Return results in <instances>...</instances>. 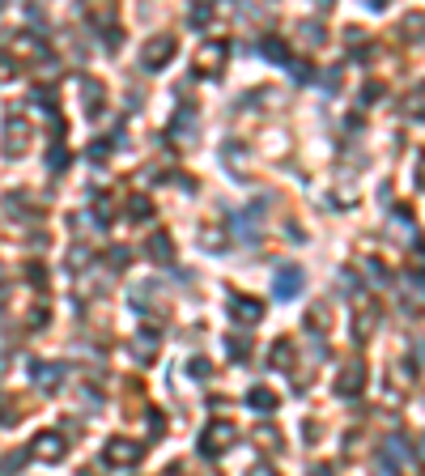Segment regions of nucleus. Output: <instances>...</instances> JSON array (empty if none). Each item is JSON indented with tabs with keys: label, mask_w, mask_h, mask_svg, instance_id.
I'll return each mask as SVG.
<instances>
[{
	"label": "nucleus",
	"mask_w": 425,
	"mask_h": 476,
	"mask_svg": "<svg viewBox=\"0 0 425 476\" xmlns=\"http://www.w3.org/2000/svg\"><path fill=\"white\" fill-rule=\"evenodd\" d=\"M234 438H238L234 421H213V426L204 430V438H200V451H204V455H221Z\"/></svg>",
	"instance_id": "obj_1"
},
{
	"label": "nucleus",
	"mask_w": 425,
	"mask_h": 476,
	"mask_svg": "<svg viewBox=\"0 0 425 476\" xmlns=\"http://www.w3.org/2000/svg\"><path fill=\"white\" fill-rule=\"evenodd\" d=\"M175 47H179V43H175L170 34H158V38L140 51V64H145V68H166V64L175 60Z\"/></svg>",
	"instance_id": "obj_2"
},
{
	"label": "nucleus",
	"mask_w": 425,
	"mask_h": 476,
	"mask_svg": "<svg viewBox=\"0 0 425 476\" xmlns=\"http://www.w3.org/2000/svg\"><path fill=\"white\" fill-rule=\"evenodd\" d=\"M221 64H226V43H217V38H213V43H204V47H200V55H196V72H200V77H213Z\"/></svg>",
	"instance_id": "obj_3"
},
{
	"label": "nucleus",
	"mask_w": 425,
	"mask_h": 476,
	"mask_svg": "<svg viewBox=\"0 0 425 476\" xmlns=\"http://www.w3.org/2000/svg\"><path fill=\"white\" fill-rule=\"evenodd\" d=\"M140 447L136 443H128V438H111V447H106V460L111 464H119V468H132V464H140Z\"/></svg>",
	"instance_id": "obj_4"
},
{
	"label": "nucleus",
	"mask_w": 425,
	"mask_h": 476,
	"mask_svg": "<svg viewBox=\"0 0 425 476\" xmlns=\"http://www.w3.org/2000/svg\"><path fill=\"white\" fill-rule=\"evenodd\" d=\"M230 315H234L238 323H260V319H264V306H260L255 298H243V294H234V298H230Z\"/></svg>",
	"instance_id": "obj_5"
},
{
	"label": "nucleus",
	"mask_w": 425,
	"mask_h": 476,
	"mask_svg": "<svg viewBox=\"0 0 425 476\" xmlns=\"http://www.w3.org/2000/svg\"><path fill=\"white\" fill-rule=\"evenodd\" d=\"M302 268H281L277 272V298H298L302 294Z\"/></svg>",
	"instance_id": "obj_6"
},
{
	"label": "nucleus",
	"mask_w": 425,
	"mask_h": 476,
	"mask_svg": "<svg viewBox=\"0 0 425 476\" xmlns=\"http://www.w3.org/2000/svg\"><path fill=\"white\" fill-rule=\"evenodd\" d=\"M362 387H366V366H362V362L345 366V370H341V383H336V392H341V396H353V392H362Z\"/></svg>",
	"instance_id": "obj_7"
},
{
	"label": "nucleus",
	"mask_w": 425,
	"mask_h": 476,
	"mask_svg": "<svg viewBox=\"0 0 425 476\" xmlns=\"http://www.w3.org/2000/svg\"><path fill=\"white\" fill-rule=\"evenodd\" d=\"M149 255H153L158 264H170V260H175V247H170V238H166V234L149 238Z\"/></svg>",
	"instance_id": "obj_8"
},
{
	"label": "nucleus",
	"mask_w": 425,
	"mask_h": 476,
	"mask_svg": "<svg viewBox=\"0 0 425 476\" xmlns=\"http://www.w3.org/2000/svg\"><path fill=\"white\" fill-rule=\"evenodd\" d=\"M34 447H38L34 455H43V460H60V455H64V443H60L55 434H43V438H38Z\"/></svg>",
	"instance_id": "obj_9"
},
{
	"label": "nucleus",
	"mask_w": 425,
	"mask_h": 476,
	"mask_svg": "<svg viewBox=\"0 0 425 476\" xmlns=\"http://www.w3.org/2000/svg\"><path fill=\"white\" fill-rule=\"evenodd\" d=\"M247 404H251V409H264V413H272V409H277V396H272L268 387H255V392L247 396Z\"/></svg>",
	"instance_id": "obj_10"
},
{
	"label": "nucleus",
	"mask_w": 425,
	"mask_h": 476,
	"mask_svg": "<svg viewBox=\"0 0 425 476\" xmlns=\"http://www.w3.org/2000/svg\"><path fill=\"white\" fill-rule=\"evenodd\" d=\"M375 323H379V311H375V306H366V315H362V323H353V332H358V341H366V336L375 332Z\"/></svg>",
	"instance_id": "obj_11"
},
{
	"label": "nucleus",
	"mask_w": 425,
	"mask_h": 476,
	"mask_svg": "<svg viewBox=\"0 0 425 476\" xmlns=\"http://www.w3.org/2000/svg\"><path fill=\"white\" fill-rule=\"evenodd\" d=\"M285 345H289V341H277V349H272V366H277V370H285V366L294 362V349H285Z\"/></svg>",
	"instance_id": "obj_12"
},
{
	"label": "nucleus",
	"mask_w": 425,
	"mask_h": 476,
	"mask_svg": "<svg viewBox=\"0 0 425 476\" xmlns=\"http://www.w3.org/2000/svg\"><path fill=\"white\" fill-rule=\"evenodd\" d=\"M34 375H38V387H55L60 383V366H34Z\"/></svg>",
	"instance_id": "obj_13"
},
{
	"label": "nucleus",
	"mask_w": 425,
	"mask_h": 476,
	"mask_svg": "<svg viewBox=\"0 0 425 476\" xmlns=\"http://www.w3.org/2000/svg\"><path fill=\"white\" fill-rule=\"evenodd\" d=\"M387 460H396V464H404V460H409V447H404V438H387Z\"/></svg>",
	"instance_id": "obj_14"
},
{
	"label": "nucleus",
	"mask_w": 425,
	"mask_h": 476,
	"mask_svg": "<svg viewBox=\"0 0 425 476\" xmlns=\"http://www.w3.org/2000/svg\"><path fill=\"white\" fill-rule=\"evenodd\" d=\"M209 17H213V9H209V4H196V9H192V17H187V21H192V26H204V21H209Z\"/></svg>",
	"instance_id": "obj_15"
},
{
	"label": "nucleus",
	"mask_w": 425,
	"mask_h": 476,
	"mask_svg": "<svg viewBox=\"0 0 425 476\" xmlns=\"http://www.w3.org/2000/svg\"><path fill=\"white\" fill-rule=\"evenodd\" d=\"M260 51H264V55H272V60H285V47H281V43H272V38H264V43H260Z\"/></svg>",
	"instance_id": "obj_16"
},
{
	"label": "nucleus",
	"mask_w": 425,
	"mask_h": 476,
	"mask_svg": "<svg viewBox=\"0 0 425 476\" xmlns=\"http://www.w3.org/2000/svg\"><path fill=\"white\" fill-rule=\"evenodd\" d=\"M136 349H140V353L158 349V332H153V336H149V332H140V336H136Z\"/></svg>",
	"instance_id": "obj_17"
},
{
	"label": "nucleus",
	"mask_w": 425,
	"mask_h": 476,
	"mask_svg": "<svg viewBox=\"0 0 425 476\" xmlns=\"http://www.w3.org/2000/svg\"><path fill=\"white\" fill-rule=\"evenodd\" d=\"M421 102H425V89H417V94L409 98V115H421Z\"/></svg>",
	"instance_id": "obj_18"
},
{
	"label": "nucleus",
	"mask_w": 425,
	"mask_h": 476,
	"mask_svg": "<svg viewBox=\"0 0 425 476\" xmlns=\"http://www.w3.org/2000/svg\"><path fill=\"white\" fill-rule=\"evenodd\" d=\"M230 358H247V341L234 336V341H230Z\"/></svg>",
	"instance_id": "obj_19"
},
{
	"label": "nucleus",
	"mask_w": 425,
	"mask_h": 476,
	"mask_svg": "<svg viewBox=\"0 0 425 476\" xmlns=\"http://www.w3.org/2000/svg\"><path fill=\"white\" fill-rule=\"evenodd\" d=\"M187 370H192V375H209V362H204V358H192Z\"/></svg>",
	"instance_id": "obj_20"
},
{
	"label": "nucleus",
	"mask_w": 425,
	"mask_h": 476,
	"mask_svg": "<svg viewBox=\"0 0 425 476\" xmlns=\"http://www.w3.org/2000/svg\"><path fill=\"white\" fill-rule=\"evenodd\" d=\"M413 268H425V247H413Z\"/></svg>",
	"instance_id": "obj_21"
},
{
	"label": "nucleus",
	"mask_w": 425,
	"mask_h": 476,
	"mask_svg": "<svg viewBox=\"0 0 425 476\" xmlns=\"http://www.w3.org/2000/svg\"><path fill=\"white\" fill-rule=\"evenodd\" d=\"M375 476H400V472H396V468H387V464H383V468H379V472H375Z\"/></svg>",
	"instance_id": "obj_22"
},
{
	"label": "nucleus",
	"mask_w": 425,
	"mask_h": 476,
	"mask_svg": "<svg viewBox=\"0 0 425 476\" xmlns=\"http://www.w3.org/2000/svg\"><path fill=\"white\" fill-rule=\"evenodd\" d=\"M311 476H332V468H311Z\"/></svg>",
	"instance_id": "obj_23"
},
{
	"label": "nucleus",
	"mask_w": 425,
	"mask_h": 476,
	"mask_svg": "<svg viewBox=\"0 0 425 476\" xmlns=\"http://www.w3.org/2000/svg\"><path fill=\"white\" fill-rule=\"evenodd\" d=\"M421 464H425V434H421Z\"/></svg>",
	"instance_id": "obj_24"
}]
</instances>
